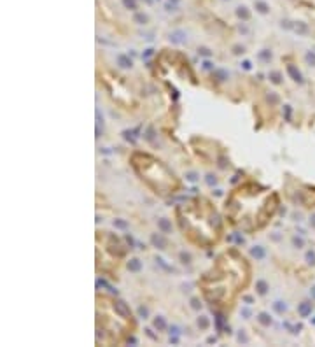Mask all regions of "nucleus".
<instances>
[{"mask_svg":"<svg viewBox=\"0 0 315 347\" xmlns=\"http://www.w3.org/2000/svg\"><path fill=\"white\" fill-rule=\"evenodd\" d=\"M238 340H240V342H247V337H245V333H243V331L238 335Z\"/></svg>","mask_w":315,"mask_h":347,"instance_id":"ea45409f","label":"nucleus"},{"mask_svg":"<svg viewBox=\"0 0 315 347\" xmlns=\"http://www.w3.org/2000/svg\"><path fill=\"white\" fill-rule=\"evenodd\" d=\"M256 9H257L261 14H266L268 11H270V7H268V4H264V2H256Z\"/></svg>","mask_w":315,"mask_h":347,"instance_id":"a211bd4d","label":"nucleus"},{"mask_svg":"<svg viewBox=\"0 0 315 347\" xmlns=\"http://www.w3.org/2000/svg\"><path fill=\"white\" fill-rule=\"evenodd\" d=\"M133 21L138 23V25H145V23H147V16L142 14V12H137V14L133 16Z\"/></svg>","mask_w":315,"mask_h":347,"instance_id":"dca6fc26","label":"nucleus"},{"mask_svg":"<svg viewBox=\"0 0 315 347\" xmlns=\"http://www.w3.org/2000/svg\"><path fill=\"white\" fill-rule=\"evenodd\" d=\"M312 309H313V305L310 303V302H303V303L298 305V312H299L301 317H308V316L312 314Z\"/></svg>","mask_w":315,"mask_h":347,"instance_id":"f03ea898","label":"nucleus"},{"mask_svg":"<svg viewBox=\"0 0 315 347\" xmlns=\"http://www.w3.org/2000/svg\"><path fill=\"white\" fill-rule=\"evenodd\" d=\"M145 331H147V335H149V337H151V338H156V335H154V333H152V330H145Z\"/></svg>","mask_w":315,"mask_h":347,"instance_id":"79ce46f5","label":"nucleus"},{"mask_svg":"<svg viewBox=\"0 0 315 347\" xmlns=\"http://www.w3.org/2000/svg\"><path fill=\"white\" fill-rule=\"evenodd\" d=\"M289 114H291V109H289V105H285V118L289 119Z\"/></svg>","mask_w":315,"mask_h":347,"instance_id":"37998d69","label":"nucleus"},{"mask_svg":"<svg viewBox=\"0 0 315 347\" xmlns=\"http://www.w3.org/2000/svg\"><path fill=\"white\" fill-rule=\"evenodd\" d=\"M266 100H268L270 104H277V102H278V97H277L275 93H270V95H266Z\"/></svg>","mask_w":315,"mask_h":347,"instance_id":"bb28decb","label":"nucleus"},{"mask_svg":"<svg viewBox=\"0 0 315 347\" xmlns=\"http://www.w3.org/2000/svg\"><path fill=\"white\" fill-rule=\"evenodd\" d=\"M170 41L173 44H184L187 39H186V34L184 32H180V30H175V32H172L170 34Z\"/></svg>","mask_w":315,"mask_h":347,"instance_id":"7ed1b4c3","label":"nucleus"},{"mask_svg":"<svg viewBox=\"0 0 315 347\" xmlns=\"http://www.w3.org/2000/svg\"><path fill=\"white\" fill-rule=\"evenodd\" d=\"M214 77H215L217 81H224V79H228V72L226 70H215L214 72Z\"/></svg>","mask_w":315,"mask_h":347,"instance_id":"6ab92c4d","label":"nucleus"},{"mask_svg":"<svg viewBox=\"0 0 315 347\" xmlns=\"http://www.w3.org/2000/svg\"><path fill=\"white\" fill-rule=\"evenodd\" d=\"M257 321H259V323H261L263 326H270V324H271V317H270L266 312H261V314H259V316H257Z\"/></svg>","mask_w":315,"mask_h":347,"instance_id":"9d476101","label":"nucleus"},{"mask_svg":"<svg viewBox=\"0 0 315 347\" xmlns=\"http://www.w3.org/2000/svg\"><path fill=\"white\" fill-rule=\"evenodd\" d=\"M198 53H200L201 56H210V55H212V53L207 49V48H200V49H198Z\"/></svg>","mask_w":315,"mask_h":347,"instance_id":"473e14b6","label":"nucleus"},{"mask_svg":"<svg viewBox=\"0 0 315 347\" xmlns=\"http://www.w3.org/2000/svg\"><path fill=\"white\" fill-rule=\"evenodd\" d=\"M138 316L140 317H144V319H147V316H149V309L144 307V305H140L138 307Z\"/></svg>","mask_w":315,"mask_h":347,"instance_id":"393cba45","label":"nucleus"},{"mask_svg":"<svg viewBox=\"0 0 315 347\" xmlns=\"http://www.w3.org/2000/svg\"><path fill=\"white\" fill-rule=\"evenodd\" d=\"M180 260L184 263H189V261H191V256H189L187 253H180Z\"/></svg>","mask_w":315,"mask_h":347,"instance_id":"72a5a7b5","label":"nucleus"},{"mask_svg":"<svg viewBox=\"0 0 315 347\" xmlns=\"http://www.w3.org/2000/svg\"><path fill=\"white\" fill-rule=\"evenodd\" d=\"M310 223H312V225H313V226H315V216H312V219H310Z\"/></svg>","mask_w":315,"mask_h":347,"instance_id":"de8ad7c7","label":"nucleus"},{"mask_svg":"<svg viewBox=\"0 0 315 347\" xmlns=\"http://www.w3.org/2000/svg\"><path fill=\"white\" fill-rule=\"evenodd\" d=\"M128 344H137V340L133 338V337H130V338H128Z\"/></svg>","mask_w":315,"mask_h":347,"instance_id":"a18cd8bd","label":"nucleus"},{"mask_svg":"<svg viewBox=\"0 0 315 347\" xmlns=\"http://www.w3.org/2000/svg\"><path fill=\"white\" fill-rule=\"evenodd\" d=\"M203 69H205V70H212V69H214V65L210 63L208 60H205V62H203Z\"/></svg>","mask_w":315,"mask_h":347,"instance_id":"f704fd0d","label":"nucleus"},{"mask_svg":"<svg viewBox=\"0 0 315 347\" xmlns=\"http://www.w3.org/2000/svg\"><path fill=\"white\" fill-rule=\"evenodd\" d=\"M313 324H315V317H313Z\"/></svg>","mask_w":315,"mask_h":347,"instance_id":"09e8293b","label":"nucleus"},{"mask_svg":"<svg viewBox=\"0 0 315 347\" xmlns=\"http://www.w3.org/2000/svg\"><path fill=\"white\" fill-rule=\"evenodd\" d=\"M287 72H289V76H291V77H292L294 81H296V83H299V84H301V83H303V77H301V72L298 70V69H296L294 65H287Z\"/></svg>","mask_w":315,"mask_h":347,"instance_id":"20e7f679","label":"nucleus"},{"mask_svg":"<svg viewBox=\"0 0 315 347\" xmlns=\"http://www.w3.org/2000/svg\"><path fill=\"white\" fill-rule=\"evenodd\" d=\"M305 258H306V263H308V265H315V253H313V251H308Z\"/></svg>","mask_w":315,"mask_h":347,"instance_id":"b1692460","label":"nucleus"},{"mask_svg":"<svg viewBox=\"0 0 315 347\" xmlns=\"http://www.w3.org/2000/svg\"><path fill=\"white\" fill-rule=\"evenodd\" d=\"M114 226L116 228H121V230H126L128 228V223L123 219H114Z\"/></svg>","mask_w":315,"mask_h":347,"instance_id":"412c9836","label":"nucleus"},{"mask_svg":"<svg viewBox=\"0 0 315 347\" xmlns=\"http://www.w3.org/2000/svg\"><path fill=\"white\" fill-rule=\"evenodd\" d=\"M140 268H142V263H140V260L131 258V260L128 261V270H130V272H138Z\"/></svg>","mask_w":315,"mask_h":347,"instance_id":"6e6552de","label":"nucleus"},{"mask_svg":"<svg viewBox=\"0 0 315 347\" xmlns=\"http://www.w3.org/2000/svg\"><path fill=\"white\" fill-rule=\"evenodd\" d=\"M257 58L261 60V62H270V60H271V51H268V49L259 51V53H257Z\"/></svg>","mask_w":315,"mask_h":347,"instance_id":"ddd939ff","label":"nucleus"},{"mask_svg":"<svg viewBox=\"0 0 315 347\" xmlns=\"http://www.w3.org/2000/svg\"><path fill=\"white\" fill-rule=\"evenodd\" d=\"M205 181H207V184H208V186H214V184H215V182H217V179L214 177V175H212V174H208V175H207V179H205Z\"/></svg>","mask_w":315,"mask_h":347,"instance_id":"7c9ffc66","label":"nucleus"},{"mask_svg":"<svg viewBox=\"0 0 315 347\" xmlns=\"http://www.w3.org/2000/svg\"><path fill=\"white\" fill-rule=\"evenodd\" d=\"M117 65L121 67V69H130L133 65V62L130 60V56H126V55H119L117 56Z\"/></svg>","mask_w":315,"mask_h":347,"instance_id":"423d86ee","label":"nucleus"},{"mask_svg":"<svg viewBox=\"0 0 315 347\" xmlns=\"http://www.w3.org/2000/svg\"><path fill=\"white\" fill-rule=\"evenodd\" d=\"M310 295H312V296L315 298V286H313V288H312V289H310Z\"/></svg>","mask_w":315,"mask_h":347,"instance_id":"49530a36","label":"nucleus"},{"mask_svg":"<svg viewBox=\"0 0 315 347\" xmlns=\"http://www.w3.org/2000/svg\"><path fill=\"white\" fill-rule=\"evenodd\" d=\"M242 316H243V317H249V316H250V310H249V309H242Z\"/></svg>","mask_w":315,"mask_h":347,"instance_id":"58836bf2","label":"nucleus"},{"mask_svg":"<svg viewBox=\"0 0 315 347\" xmlns=\"http://www.w3.org/2000/svg\"><path fill=\"white\" fill-rule=\"evenodd\" d=\"M215 321H217V330H221L224 324V316L222 314H215Z\"/></svg>","mask_w":315,"mask_h":347,"instance_id":"a878e982","label":"nucleus"},{"mask_svg":"<svg viewBox=\"0 0 315 347\" xmlns=\"http://www.w3.org/2000/svg\"><path fill=\"white\" fill-rule=\"evenodd\" d=\"M270 81L275 83V84H280L282 83V74L280 72H270Z\"/></svg>","mask_w":315,"mask_h":347,"instance_id":"f3484780","label":"nucleus"},{"mask_svg":"<svg viewBox=\"0 0 315 347\" xmlns=\"http://www.w3.org/2000/svg\"><path fill=\"white\" fill-rule=\"evenodd\" d=\"M236 16L238 18H242V19H249V18H250V12L247 11V7H238L236 9Z\"/></svg>","mask_w":315,"mask_h":347,"instance_id":"4468645a","label":"nucleus"},{"mask_svg":"<svg viewBox=\"0 0 315 347\" xmlns=\"http://www.w3.org/2000/svg\"><path fill=\"white\" fill-rule=\"evenodd\" d=\"M123 4H124L126 9H131V11L137 9V2H135V0H123Z\"/></svg>","mask_w":315,"mask_h":347,"instance_id":"5701e85b","label":"nucleus"},{"mask_svg":"<svg viewBox=\"0 0 315 347\" xmlns=\"http://www.w3.org/2000/svg\"><path fill=\"white\" fill-rule=\"evenodd\" d=\"M151 242H152V244H154V246H156L158 249H165V247H166V240H165L161 235H156V233H154L152 237H151Z\"/></svg>","mask_w":315,"mask_h":347,"instance_id":"0eeeda50","label":"nucleus"},{"mask_svg":"<svg viewBox=\"0 0 315 347\" xmlns=\"http://www.w3.org/2000/svg\"><path fill=\"white\" fill-rule=\"evenodd\" d=\"M114 309H116V312H117L121 317H131V312H130V309H128V305H126L124 302L117 300V302L114 303Z\"/></svg>","mask_w":315,"mask_h":347,"instance_id":"f257e3e1","label":"nucleus"},{"mask_svg":"<svg viewBox=\"0 0 315 347\" xmlns=\"http://www.w3.org/2000/svg\"><path fill=\"white\" fill-rule=\"evenodd\" d=\"M158 226H159V230L163 232V233H170V232H172V223H170L166 218L158 219Z\"/></svg>","mask_w":315,"mask_h":347,"instance_id":"39448f33","label":"nucleus"},{"mask_svg":"<svg viewBox=\"0 0 315 347\" xmlns=\"http://www.w3.org/2000/svg\"><path fill=\"white\" fill-rule=\"evenodd\" d=\"M198 326L205 330V328L208 326V319H207V317H200V319H198Z\"/></svg>","mask_w":315,"mask_h":347,"instance_id":"c85d7f7f","label":"nucleus"},{"mask_svg":"<svg viewBox=\"0 0 315 347\" xmlns=\"http://www.w3.org/2000/svg\"><path fill=\"white\" fill-rule=\"evenodd\" d=\"M186 179H187L189 182H196V181H198V175H196L194 172H189V174H186Z\"/></svg>","mask_w":315,"mask_h":347,"instance_id":"cd10ccee","label":"nucleus"},{"mask_svg":"<svg viewBox=\"0 0 315 347\" xmlns=\"http://www.w3.org/2000/svg\"><path fill=\"white\" fill-rule=\"evenodd\" d=\"M305 58H306L308 63H312L315 67V53H306V56H305Z\"/></svg>","mask_w":315,"mask_h":347,"instance_id":"c756f323","label":"nucleus"},{"mask_svg":"<svg viewBox=\"0 0 315 347\" xmlns=\"http://www.w3.org/2000/svg\"><path fill=\"white\" fill-rule=\"evenodd\" d=\"M179 333H180L179 326H170V335H179Z\"/></svg>","mask_w":315,"mask_h":347,"instance_id":"c9c22d12","label":"nucleus"},{"mask_svg":"<svg viewBox=\"0 0 315 347\" xmlns=\"http://www.w3.org/2000/svg\"><path fill=\"white\" fill-rule=\"evenodd\" d=\"M242 67H243L245 70H250V69H252V63L249 62V60H245L243 63H242Z\"/></svg>","mask_w":315,"mask_h":347,"instance_id":"e433bc0d","label":"nucleus"},{"mask_svg":"<svg viewBox=\"0 0 315 347\" xmlns=\"http://www.w3.org/2000/svg\"><path fill=\"white\" fill-rule=\"evenodd\" d=\"M256 289H257L259 295H266V293H268V284H266V281H257V282H256Z\"/></svg>","mask_w":315,"mask_h":347,"instance_id":"9b49d317","label":"nucleus"},{"mask_svg":"<svg viewBox=\"0 0 315 347\" xmlns=\"http://www.w3.org/2000/svg\"><path fill=\"white\" fill-rule=\"evenodd\" d=\"M294 30H296L298 34H306V32H308L306 25H303V23H298V25H294Z\"/></svg>","mask_w":315,"mask_h":347,"instance_id":"4be33fe9","label":"nucleus"},{"mask_svg":"<svg viewBox=\"0 0 315 347\" xmlns=\"http://www.w3.org/2000/svg\"><path fill=\"white\" fill-rule=\"evenodd\" d=\"M273 309H275V312H278V314H284V312L287 310V305L284 303V302H275V303H273Z\"/></svg>","mask_w":315,"mask_h":347,"instance_id":"2eb2a0df","label":"nucleus"},{"mask_svg":"<svg viewBox=\"0 0 315 347\" xmlns=\"http://www.w3.org/2000/svg\"><path fill=\"white\" fill-rule=\"evenodd\" d=\"M154 328H156V330H159V331H161V330H165V328H166V321L161 317V316H158V317L154 319Z\"/></svg>","mask_w":315,"mask_h":347,"instance_id":"f8f14e48","label":"nucleus"},{"mask_svg":"<svg viewBox=\"0 0 315 347\" xmlns=\"http://www.w3.org/2000/svg\"><path fill=\"white\" fill-rule=\"evenodd\" d=\"M191 307H193L194 310H198V309L201 307V303H200V300H198V298H193V300H191Z\"/></svg>","mask_w":315,"mask_h":347,"instance_id":"2f4dec72","label":"nucleus"},{"mask_svg":"<svg viewBox=\"0 0 315 347\" xmlns=\"http://www.w3.org/2000/svg\"><path fill=\"white\" fill-rule=\"evenodd\" d=\"M233 49H235V51H233L235 55H240V53H243V48H242V46H235Z\"/></svg>","mask_w":315,"mask_h":347,"instance_id":"4c0bfd02","label":"nucleus"},{"mask_svg":"<svg viewBox=\"0 0 315 347\" xmlns=\"http://www.w3.org/2000/svg\"><path fill=\"white\" fill-rule=\"evenodd\" d=\"M151 55H152V49H147L145 53H144V56H145V58H147V56H151Z\"/></svg>","mask_w":315,"mask_h":347,"instance_id":"c03bdc74","label":"nucleus"},{"mask_svg":"<svg viewBox=\"0 0 315 347\" xmlns=\"http://www.w3.org/2000/svg\"><path fill=\"white\" fill-rule=\"evenodd\" d=\"M250 254L254 256L256 260H263V258H264V249L259 247V246H256V247L250 249Z\"/></svg>","mask_w":315,"mask_h":347,"instance_id":"1a4fd4ad","label":"nucleus"},{"mask_svg":"<svg viewBox=\"0 0 315 347\" xmlns=\"http://www.w3.org/2000/svg\"><path fill=\"white\" fill-rule=\"evenodd\" d=\"M243 302H247V303H252V302H254V298H252V296H243Z\"/></svg>","mask_w":315,"mask_h":347,"instance_id":"a19ab883","label":"nucleus"},{"mask_svg":"<svg viewBox=\"0 0 315 347\" xmlns=\"http://www.w3.org/2000/svg\"><path fill=\"white\" fill-rule=\"evenodd\" d=\"M292 246L294 247H298V249H301L303 246H305V240H303L301 237H292Z\"/></svg>","mask_w":315,"mask_h":347,"instance_id":"aec40b11","label":"nucleus"}]
</instances>
